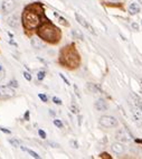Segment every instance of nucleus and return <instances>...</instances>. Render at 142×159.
<instances>
[{
    "mask_svg": "<svg viewBox=\"0 0 142 159\" xmlns=\"http://www.w3.org/2000/svg\"><path fill=\"white\" fill-rule=\"evenodd\" d=\"M38 35H39L40 38L47 40L49 43H56L60 38V29L55 27L54 25H51V24H47V25H44L43 27H40L39 30H38Z\"/></svg>",
    "mask_w": 142,
    "mask_h": 159,
    "instance_id": "1",
    "label": "nucleus"
},
{
    "mask_svg": "<svg viewBox=\"0 0 142 159\" xmlns=\"http://www.w3.org/2000/svg\"><path fill=\"white\" fill-rule=\"evenodd\" d=\"M23 21H24V25H25V27L27 29H35L40 25L42 19H40L38 14H35V12H33V11L26 10L23 15Z\"/></svg>",
    "mask_w": 142,
    "mask_h": 159,
    "instance_id": "2",
    "label": "nucleus"
},
{
    "mask_svg": "<svg viewBox=\"0 0 142 159\" xmlns=\"http://www.w3.org/2000/svg\"><path fill=\"white\" fill-rule=\"evenodd\" d=\"M62 61L68 67H76L78 65L80 58L75 51H64L62 54Z\"/></svg>",
    "mask_w": 142,
    "mask_h": 159,
    "instance_id": "3",
    "label": "nucleus"
},
{
    "mask_svg": "<svg viewBox=\"0 0 142 159\" xmlns=\"http://www.w3.org/2000/svg\"><path fill=\"white\" fill-rule=\"evenodd\" d=\"M100 125L104 128H114L118 125V120L111 116H103L100 119Z\"/></svg>",
    "mask_w": 142,
    "mask_h": 159,
    "instance_id": "4",
    "label": "nucleus"
},
{
    "mask_svg": "<svg viewBox=\"0 0 142 159\" xmlns=\"http://www.w3.org/2000/svg\"><path fill=\"white\" fill-rule=\"evenodd\" d=\"M16 8V1L15 0H3L1 3V11L3 15L11 14Z\"/></svg>",
    "mask_w": 142,
    "mask_h": 159,
    "instance_id": "5",
    "label": "nucleus"
},
{
    "mask_svg": "<svg viewBox=\"0 0 142 159\" xmlns=\"http://www.w3.org/2000/svg\"><path fill=\"white\" fill-rule=\"evenodd\" d=\"M15 97V90L11 86H0V98L1 99H9Z\"/></svg>",
    "mask_w": 142,
    "mask_h": 159,
    "instance_id": "6",
    "label": "nucleus"
},
{
    "mask_svg": "<svg viewBox=\"0 0 142 159\" xmlns=\"http://www.w3.org/2000/svg\"><path fill=\"white\" fill-rule=\"evenodd\" d=\"M7 24H8L11 28L17 29L20 24V19H19L18 14H11V16H9V17L7 18Z\"/></svg>",
    "mask_w": 142,
    "mask_h": 159,
    "instance_id": "7",
    "label": "nucleus"
},
{
    "mask_svg": "<svg viewBox=\"0 0 142 159\" xmlns=\"http://www.w3.org/2000/svg\"><path fill=\"white\" fill-rule=\"evenodd\" d=\"M75 17H76V20H77V21H78V24H80V25H82L83 27H84V28L88 29V30L91 31V33H93V34H95V31H94L93 27H91V26H90V24H88L87 21H86V20L82 17V16H80V15H78V14H75Z\"/></svg>",
    "mask_w": 142,
    "mask_h": 159,
    "instance_id": "8",
    "label": "nucleus"
},
{
    "mask_svg": "<svg viewBox=\"0 0 142 159\" xmlns=\"http://www.w3.org/2000/svg\"><path fill=\"white\" fill-rule=\"evenodd\" d=\"M30 43H31V46L36 49H42V48L45 47V43H44L42 39L37 38V37H33L31 40H30Z\"/></svg>",
    "mask_w": 142,
    "mask_h": 159,
    "instance_id": "9",
    "label": "nucleus"
},
{
    "mask_svg": "<svg viewBox=\"0 0 142 159\" xmlns=\"http://www.w3.org/2000/svg\"><path fill=\"white\" fill-rule=\"evenodd\" d=\"M125 150L124 146L122 145V143H119V142H117V143H113L112 145V151L115 153H118V155H120V153H123Z\"/></svg>",
    "mask_w": 142,
    "mask_h": 159,
    "instance_id": "10",
    "label": "nucleus"
},
{
    "mask_svg": "<svg viewBox=\"0 0 142 159\" xmlns=\"http://www.w3.org/2000/svg\"><path fill=\"white\" fill-rule=\"evenodd\" d=\"M132 114H133V118L135 120L136 122L139 123V125H142V113L141 111H139V109L133 108L132 109Z\"/></svg>",
    "mask_w": 142,
    "mask_h": 159,
    "instance_id": "11",
    "label": "nucleus"
},
{
    "mask_svg": "<svg viewBox=\"0 0 142 159\" xmlns=\"http://www.w3.org/2000/svg\"><path fill=\"white\" fill-rule=\"evenodd\" d=\"M95 108H96L97 111H105L108 110V104L104 100H99L95 102Z\"/></svg>",
    "mask_w": 142,
    "mask_h": 159,
    "instance_id": "12",
    "label": "nucleus"
},
{
    "mask_svg": "<svg viewBox=\"0 0 142 159\" xmlns=\"http://www.w3.org/2000/svg\"><path fill=\"white\" fill-rule=\"evenodd\" d=\"M140 11V7L138 3L133 2V3H131L130 6H129V12H130L131 15H135L138 14V12Z\"/></svg>",
    "mask_w": 142,
    "mask_h": 159,
    "instance_id": "13",
    "label": "nucleus"
},
{
    "mask_svg": "<svg viewBox=\"0 0 142 159\" xmlns=\"http://www.w3.org/2000/svg\"><path fill=\"white\" fill-rule=\"evenodd\" d=\"M20 148L23 149V150H25V151H27V152L30 155L31 157H34V158H39V155H38L37 152H35V151H33L31 149H28V148H26V147H23V146H20Z\"/></svg>",
    "mask_w": 142,
    "mask_h": 159,
    "instance_id": "14",
    "label": "nucleus"
},
{
    "mask_svg": "<svg viewBox=\"0 0 142 159\" xmlns=\"http://www.w3.org/2000/svg\"><path fill=\"white\" fill-rule=\"evenodd\" d=\"M5 76H6V70L3 67L2 63L0 62V81H2L5 79Z\"/></svg>",
    "mask_w": 142,
    "mask_h": 159,
    "instance_id": "15",
    "label": "nucleus"
},
{
    "mask_svg": "<svg viewBox=\"0 0 142 159\" xmlns=\"http://www.w3.org/2000/svg\"><path fill=\"white\" fill-rule=\"evenodd\" d=\"M9 142L11 143L12 146H14L15 148H18V147H20V143L17 141V140H15V139H9Z\"/></svg>",
    "mask_w": 142,
    "mask_h": 159,
    "instance_id": "16",
    "label": "nucleus"
},
{
    "mask_svg": "<svg viewBox=\"0 0 142 159\" xmlns=\"http://www.w3.org/2000/svg\"><path fill=\"white\" fill-rule=\"evenodd\" d=\"M45 71H40V72H38V74H37V79L39 80V81H42V80L45 77Z\"/></svg>",
    "mask_w": 142,
    "mask_h": 159,
    "instance_id": "17",
    "label": "nucleus"
},
{
    "mask_svg": "<svg viewBox=\"0 0 142 159\" xmlns=\"http://www.w3.org/2000/svg\"><path fill=\"white\" fill-rule=\"evenodd\" d=\"M54 125H56L57 128H60V129H62L63 128V123H62V121L60 120H54Z\"/></svg>",
    "mask_w": 142,
    "mask_h": 159,
    "instance_id": "18",
    "label": "nucleus"
},
{
    "mask_svg": "<svg viewBox=\"0 0 142 159\" xmlns=\"http://www.w3.org/2000/svg\"><path fill=\"white\" fill-rule=\"evenodd\" d=\"M53 102H54L55 104H58V105H60V104H62V100H60V98H56V97H54V98H53Z\"/></svg>",
    "mask_w": 142,
    "mask_h": 159,
    "instance_id": "19",
    "label": "nucleus"
},
{
    "mask_svg": "<svg viewBox=\"0 0 142 159\" xmlns=\"http://www.w3.org/2000/svg\"><path fill=\"white\" fill-rule=\"evenodd\" d=\"M24 76H25V79L27 80V81H31V75L28 72H25V73H24Z\"/></svg>",
    "mask_w": 142,
    "mask_h": 159,
    "instance_id": "20",
    "label": "nucleus"
},
{
    "mask_svg": "<svg viewBox=\"0 0 142 159\" xmlns=\"http://www.w3.org/2000/svg\"><path fill=\"white\" fill-rule=\"evenodd\" d=\"M73 35H75V36H77V37H80V39H83V36L80 34V31H78V30L73 31Z\"/></svg>",
    "mask_w": 142,
    "mask_h": 159,
    "instance_id": "21",
    "label": "nucleus"
},
{
    "mask_svg": "<svg viewBox=\"0 0 142 159\" xmlns=\"http://www.w3.org/2000/svg\"><path fill=\"white\" fill-rule=\"evenodd\" d=\"M38 134H39V136L42 137L43 139H45V138H46V134L44 132L43 130H38Z\"/></svg>",
    "mask_w": 142,
    "mask_h": 159,
    "instance_id": "22",
    "label": "nucleus"
},
{
    "mask_svg": "<svg viewBox=\"0 0 142 159\" xmlns=\"http://www.w3.org/2000/svg\"><path fill=\"white\" fill-rule=\"evenodd\" d=\"M38 97H39L40 99L43 100L44 102H47V97H46V95H44V94H39V95H38Z\"/></svg>",
    "mask_w": 142,
    "mask_h": 159,
    "instance_id": "23",
    "label": "nucleus"
},
{
    "mask_svg": "<svg viewBox=\"0 0 142 159\" xmlns=\"http://www.w3.org/2000/svg\"><path fill=\"white\" fill-rule=\"evenodd\" d=\"M10 86H14V88H17L18 86V83H17V81H11V82H10Z\"/></svg>",
    "mask_w": 142,
    "mask_h": 159,
    "instance_id": "24",
    "label": "nucleus"
},
{
    "mask_svg": "<svg viewBox=\"0 0 142 159\" xmlns=\"http://www.w3.org/2000/svg\"><path fill=\"white\" fill-rule=\"evenodd\" d=\"M60 77H62V79L64 80V82H65L66 84H67V85H69V82H68V80L66 79V77L64 76V75H63V74H60Z\"/></svg>",
    "mask_w": 142,
    "mask_h": 159,
    "instance_id": "25",
    "label": "nucleus"
},
{
    "mask_svg": "<svg viewBox=\"0 0 142 159\" xmlns=\"http://www.w3.org/2000/svg\"><path fill=\"white\" fill-rule=\"evenodd\" d=\"M71 109H72V112H74V113H78V110H77L76 107H74V105H72Z\"/></svg>",
    "mask_w": 142,
    "mask_h": 159,
    "instance_id": "26",
    "label": "nucleus"
},
{
    "mask_svg": "<svg viewBox=\"0 0 142 159\" xmlns=\"http://www.w3.org/2000/svg\"><path fill=\"white\" fill-rule=\"evenodd\" d=\"M71 146H73V148H78V145H77L76 141H71Z\"/></svg>",
    "mask_w": 142,
    "mask_h": 159,
    "instance_id": "27",
    "label": "nucleus"
},
{
    "mask_svg": "<svg viewBox=\"0 0 142 159\" xmlns=\"http://www.w3.org/2000/svg\"><path fill=\"white\" fill-rule=\"evenodd\" d=\"M0 130H1V131H3V132H5V134H10V131H9V130H7L6 128H2V127H0Z\"/></svg>",
    "mask_w": 142,
    "mask_h": 159,
    "instance_id": "28",
    "label": "nucleus"
},
{
    "mask_svg": "<svg viewBox=\"0 0 142 159\" xmlns=\"http://www.w3.org/2000/svg\"><path fill=\"white\" fill-rule=\"evenodd\" d=\"M25 119L28 121V119H29V111H27V112L25 113Z\"/></svg>",
    "mask_w": 142,
    "mask_h": 159,
    "instance_id": "29",
    "label": "nucleus"
},
{
    "mask_svg": "<svg viewBox=\"0 0 142 159\" xmlns=\"http://www.w3.org/2000/svg\"><path fill=\"white\" fill-rule=\"evenodd\" d=\"M60 23L63 24V25H66V20L64 19V18H62V17H60Z\"/></svg>",
    "mask_w": 142,
    "mask_h": 159,
    "instance_id": "30",
    "label": "nucleus"
},
{
    "mask_svg": "<svg viewBox=\"0 0 142 159\" xmlns=\"http://www.w3.org/2000/svg\"><path fill=\"white\" fill-rule=\"evenodd\" d=\"M132 27H133L134 29H136V30H138V29H139V26L136 25V24H132Z\"/></svg>",
    "mask_w": 142,
    "mask_h": 159,
    "instance_id": "31",
    "label": "nucleus"
}]
</instances>
